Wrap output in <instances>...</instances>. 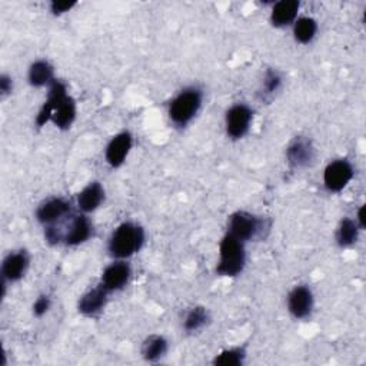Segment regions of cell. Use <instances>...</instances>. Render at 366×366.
Returning a JSON list of instances; mask_svg holds the SVG:
<instances>
[{
    "instance_id": "cell-1",
    "label": "cell",
    "mask_w": 366,
    "mask_h": 366,
    "mask_svg": "<svg viewBox=\"0 0 366 366\" xmlns=\"http://www.w3.org/2000/svg\"><path fill=\"white\" fill-rule=\"evenodd\" d=\"M145 242V232L135 223H122L116 228L109 239V252L112 256L125 259L141 250Z\"/></svg>"
},
{
    "instance_id": "cell-2",
    "label": "cell",
    "mask_w": 366,
    "mask_h": 366,
    "mask_svg": "<svg viewBox=\"0 0 366 366\" xmlns=\"http://www.w3.org/2000/svg\"><path fill=\"white\" fill-rule=\"evenodd\" d=\"M245 260L244 242L228 233L221 242V260L216 272L222 276H237L244 271Z\"/></svg>"
},
{
    "instance_id": "cell-3",
    "label": "cell",
    "mask_w": 366,
    "mask_h": 366,
    "mask_svg": "<svg viewBox=\"0 0 366 366\" xmlns=\"http://www.w3.org/2000/svg\"><path fill=\"white\" fill-rule=\"evenodd\" d=\"M202 104L200 90L191 88L182 90L170 103L169 116L177 126H186L199 112Z\"/></svg>"
},
{
    "instance_id": "cell-4",
    "label": "cell",
    "mask_w": 366,
    "mask_h": 366,
    "mask_svg": "<svg viewBox=\"0 0 366 366\" xmlns=\"http://www.w3.org/2000/svg\"><path fill=\"white\" fill-rule=\"evenodd\" d=\"M353 177V168L348 161L339 159L331 162L324 173V183L328 191L341 192L348 186V183Z\"/></svg>"
},
{
    "instance_id": "cell-5",
    "label": "cell",
    "mask_w": 366,
    "mask_h": 366,
    "mask_svg": "<svg viewBox=\"0 0 366 366\" xmlns=\"http://www.w3.org/2000/svg\"><path fill=\"white\" fill-rule=\"evenodd\" d=\"M260 228H262V222H260L256 216L248 212H237L229 219L228 233H230L232 237L242 242H246L256 237V234L260 232Z\"/></svg>"
},
{
    "instance_id": "cell-6",
    "label": "cell",
    "mask_w": 366,
    "mask_h": 366,
    "mask_svg": "<svg viewBox=\"0 0 366 366\" xmlns=\"http://www.w3.org/2000/svg\"><path fill=\"white\" fill-rule=\"evenodd\" d=\"M252 122V111L246 104H234L226 113V132L233 139L244 138Z\"/></svg>"
},
{
    "instance_id": "cell-7",
    "label": "cell",
    "mask_w": 366,
    "mask_h": 366,
    "mask_svg": "<svg viewBox=\"0 0 366 366\" xmlns=\"http://www.w3.org/2000/svg\"><path fill=\"white\" fill-rule=\"evenodd\" d=\"M287 308L296 319H303L309 317L313 308V295L309 287L296 286L287 296Z\"/></svg>"
},
{
    "instance_id": "cell-8",
    "label": "cell",
    "mask_w": 366,
    "mask_h": 366,
    "mask_svg": "<svg viewBox=\"0 0 366 366\" xmlns=\"http://www.w3.org/2000/svg\"><path fill=\"white\" fill-rule=\"evenodd\" d=\"M130 149H132V136H130V134L122 132L116 135L106 148V162L112 168H119L127 158Z\"/></svg>"
},
{
    "instance_id": "cell-9",
    "label": "cell",
    "mask_w": 366,
    "mask_h": 366,
    "mask_svg": "<svg viewBox=\"0 0 366 366\" xmlns=\"http://www.w3.org/2000/svg\"><path fill=\"white\" fill-rule=\"evenodd\" d=\"M69 95H67V89L66 86L62 83V82H58L55 81L54 83L50 85V89H49V96H47V100L45 102L43 108L40 109L38 118H36V123L39 126H43L47 120H51V116H54V112L56 109L58 104L66 99Z\"/></svg>"
},
{
    "instance_id": "cell-10",
    "label": "cell",
    "mask_w": 366,
    "mask_h": 366,
    "mask_svg": "<svg viewBox=\"0 0 366 366\" xmlns=\"http://www.w3.org/2000/svg\"><path fill=\"white\" fill-rule=\"evenodd\" d=\"M69 211H70V205L66 200L61 198H54L46 200L39 206L36 218L43 225H51L59 221L61 218H63Z\"/></svg>"
},
{
    "instance_id": "cell-11",
    "label": "cell",
    "mask_w": 366,
    "mask_h": 366,
    "mask_svg": "<svg viewBox=\"0 0 366 366\" xmlns=\"http://www.w3.org/2000/svg\"><path fill=\"white\" fill-rule=\"evenodd\" d=\"M108 292L109 291L103 285L86 292L81 298L79 305H77V308H79V312L83 313L85 317H95L96 313H99L104 306H106Z\"/></svg>"
},
{
    "instance_id": "cell-12",
    "label": "cell",
    "mask_w": 366,
    "mask_h": 366,
    "mask_svg": "<svg viewBox=\"0 0 366 366\" xmlns=\"http://www.w3.org/2000/svg\"><path fill=\"white\" fill-rule=\"evenodd\" d=\"M130 276V268L126 262H115L104 269L102 275V285L109 292L119 291L127 283Z\"/></svg>"
},
{
    "instance_id": "cell-13",
    "label": "cell",
    "mask_w": 366,
    "mask_h": 366,
    "mask_svg": "<svg viewBox=\"0 0 366 366\" xmlns=\"http://www.w3.org/2000/svg\"><path fill=\"white\" fill-rule=\"evenodd\" d=\"M28 265H29V257L26 255V252L20 250V252L9 253L5 257L2 265L3 279L8 282L19 280L24 275L26 269H28Z\"/></svg>"
},
{
    "instance_id": "cell-14",
    "label": "cell",
    "mask_w": 366,
    "mask_h": 366,
    "mask_svg": "<svg viewBox=\"0 0 366 366\" xmlns=\"http://www.w3.org/2000/svg\"><path fill=\"white\" fill-rule=\"evenodd\" d=\"M286 158L287 162L295 168H302L309 165L313 159V148L310 142L302 138L295 139L286 150Z\"/></svg>"
},
{
    "instance_id": "cell-15",
    "label": "cell",
    "mask_w": 366,
    "mask_h": 366,
    "mask_svg": "<svg viewBox=\"0 0 366 366\" xmlns=\"http://www.w3.org/2000/svg\"><path fill=\"white\" fill-rule=\"evenodd\" d=\"M298 10L299 2L296 0H280L272 9L271 22L276 28H283V26L291 24L296 19Z\"/></svg>"
},
{
    "instance_id": "cell-16",
    "label": "cell",
    "mask_w": 366,
    "mask_h": 366,
    "mask_svg": "<svg viewBox=\"0 0 366 366\" xmlns=\"http://www.w3.org/2000/svg\"><path fill=\"white\" fill-rule=\"evenodd\" d=\"M104 199V189L99 182H92L77 196V205L83 212H93Z\"/></svg>"
},
{
    "instance_id": "cell-17",
    "label": "cell",
    "mask_w": 366,
    "mask_h": 366,
    "mask_svg": "<svg viewBox=\"0 0 366 366\" xmlns=\"http://www.w3.org/2000/svg\"><path fill=\"white\" fill-rule=\"evenodd\" d=\"M92 234V223L89 222V219L86 216H77L70 230L65 234V244L67 246H76V245H81L83 242H86Z\"/></svg>"
},
{
    "instance_id": "cell-18",
    "label": "cell",
    "mask_w": 366,
    "mask_h": 366,
    "mask_svg": "<svg viewBox=\"0 0 366 366\" xmlns=\"http://www.w3.org/2000/svg\"><path fill=\"white\" fill-rule=\"evenodd\" d=\"M76 118V104L74 100L67 96L63 99L54 112V116H51V122H54L59 129H69Z\"/></svg>"
},
{
    "instance_id": "cell-19",
    "label": "cell",
    "mask_w": 366,
    "mask_h": 366,
    "mask_svg": "<svg viewBox=\"0 0 366 366\" xmlns=\"http://www.w3.org/2000/svg\"><path fill=\"white\" fill-rule=\"evenodd\" d=\"M54 67L46 61L35 62L29 69V83L35 88H42L54 83Z\"/></svg>"
},
{
    "instance_id": "cell-20",
    "label": "cell",
    "mask_w": 366,
    "mask_h": 366,
    "mask_svg": "<svg viewBox=\"0 0 366 366\" xmlns=\"http://www.w3.org/2000/svg\"><path fill=\"white\" fill-rule=\"evenodd\" d=\"M168 352V342L164 336L159 335H152L143 342L142 347V355L146 360L154 362L165 356Z\"/></svg>"
},
{
    "instance_id": "cell-21",
    "label": "cell",
    "mask_w": 366,
    "mask_h": 366,
    "mask_svg": "<svg viewBox=\"0 0 366 366\" xmlns=\"http://www.w3.org/2000/svg\"><path fill=\"white\" fill-rule=\"evenodd\" d=\"M317 32H318V24L312 17H301L295 22L294 35L295 39L302 45L312 42Z\"/></svg>"
},
{
    "instance_id": "cell-22",
    "label": "cell",
    "mask_w": 366,
    "mask_h": 366,
    "mask_svg": "<svg viewBox=\"0 0 366 366\" xmlns=\"http://www.w3.org/2000/svg\"><path fill=\"white\" fill-rule=\"evenodd\" d=\"M358 233H359L358 223L349 218H345L341 222V225H339V229L336 233V241L339 246L347 248V246L353 245L358 239Z\"/></svg>"
},
{
    "instance_id": "cell-23",
    "label": "cell",
    "mask_w": 366,
    "mask_h": 366,
    "mask_svg": "<svg viewBox=\"0 0 366 366\" xmlns=\"http://www.w3.org/2000/svg\"><path fill=\"white\" fill-rule=\"evenodd\" d=\"M207 319H209L207 310L202 306H196L188 313V317L185 319V329L189 332H195V331L203 328L206 325Z\"/></svg>"
},
{
    "instance_id": "cell-24",
    "label": "cell",
    "mask_w": 366,
    "mask_h": 366,
    "mask_svg": "<svg viewBox=\"0 0 366 366\" xmlns=\"http://www.w3.org/2000/svg\"><path fill=\"white\" fill-rule=\"evenodd\" d=\"M245 360V351L241 348H234L229 351H223L219 356L215 358L214 365L218 366H239Z\"/></svg>"
},
{
    "instance_id": "cell-25",
    "label": "cell",
    "mask_w": 366,
    "mask_h": 366,
    "mask_svg": "<svg viewBox=\"0 0 366 366\" xmlns=\"http://www.w3.org/2000/svg\"><path fill=\"white\" fill-rule=\"evenodd\" d=\"M280 83H282V79L279 73L273 72V70H269L265 76V81H264V90H265V95H272L275 93L279 88H280Z\"/></svg>"
},
{
    "instance_id": "cell-26",
    "label": "cell",
    "mask_w": 366,
    "mask_h": 366,
    "mask_svg": "<svg viewBox=\"0 0 366 366\" xmlns=\"http://www.w3.org/2000/svg\"><path fill=\"white\" fill-rule=\"evenodd\" d=\"M49 308H50V299L47 296H40L33 305V313L40 318L49 310Z\"/></svg>"
},
{
    "instance_id": "cell-27",
    "label": "cell",
    "mask_w": 366,
    "mask_h": 366,
    "mask_svg": "<svg viewBox=\"0 0 366 366\" xmlns=\"http://www.w3.org/2000/svg\"><path fill=\"white\" fill-rule=\"evenodd\" d=\"M74 5H76L74 2H51L50 9L55 15H62L69 12Z\"/></svg>"
},
{
    "instance_id": "cell-28",
    "label": "cell",
    "mask_w": 366,
    "mask_h": 366,
    "mask_svg": "<svg viewBox=\"0 0 366 366\" xmlns=\"http://www.w3.org/2000/svg\"><path fill=\"white\" fill-rule=\"evenodd\" d=\"M12 88H13V83H12V79L8 74H3L2 77H0V92H2L3 96L10 93Z\"/></svg>"
},
{
    "instance_id": "cell-29",
    "label": "cell",
    "mask_w": 366,
    "mask_h": 366,
    "mask_svg": "<svg viewBox=\"0 0 366 366\" xmlns=\"http://www.w3.org/2000/svg\"><path fill=\"white\" fill-rule=\"evenodd\" d=\"M358 221H359V226L365 228V218H363V207L359 209V214H358Z\"/></svg>"
}]
</instances>
